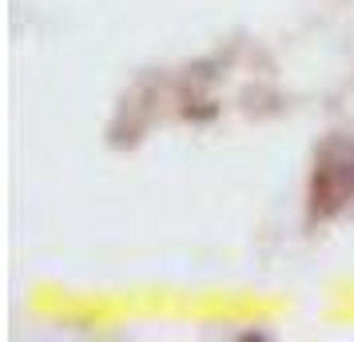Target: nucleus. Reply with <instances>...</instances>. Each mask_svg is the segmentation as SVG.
Segmentation results:
<instances>
[{
  "mask_svg": "<svg viewBox=\"0 0 354 342\" xmlns=\"http://www.w3.org/2000/svg\"><path fill=\"white\" fill-rule=\"evenodd\" d=\"M354 196V144L335 140L322 147L319 171H315V207L319 211H338Z\"/></svg>",
  "mask_w": 354,
  "mask_h": 342,
  "instance_id": "f257e3e1",
  "label": "nucleus"
}]
</instances>
